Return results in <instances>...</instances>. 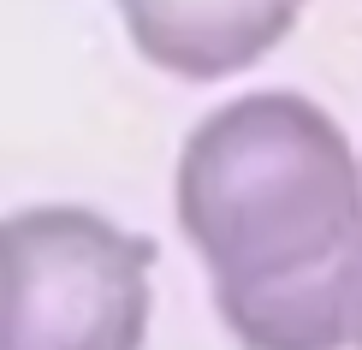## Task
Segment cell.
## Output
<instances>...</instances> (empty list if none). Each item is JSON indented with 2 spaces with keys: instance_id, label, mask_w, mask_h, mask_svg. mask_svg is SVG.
<instances>
[{
  "instance_id": "cell-1",
  "label": "cell",
  "mask_w": 362,
  "mask_h": 350,
  "mask_svg": "<svg viewBox=\"0 0 362 350\" xmlns=\"http://www.w3.org/2000/svg\"><path fill=\"white\" fill-rule=\"evenodd\" d=\"M173 208L214 285L279 279L362 226V161L321 101L250 89L185 136Z\"/></svg>"
},
{
  "instance_id": "cell-2",
  "label": "cell",
  "mask_w": 362,
  "mask_h": 350,
  "mask_svg": "<svg viewBox=\"0 0 362 350\" xmlns=\"http://www.w3.org/2000/svg\"><path fill=\"white\" fill-rule=\"evenodd\" d=\"M18 297L0 350H143L155 243L71 202L6 214Z\"/></svg>"
},
{
  "instance_id": "cell-3",
  "label": "cell",
  "mask_w": 362,
  "mask_h": 350,
  "mask_svg": "<svg viewBox=\"0 0 362 350\" xmlns=\"http://www.w3.org/2000/svg\"><path fill=\"white\" fill-rule=\"evenodd\" d=\"M214 309L244 350H344L362 344V226L333 255L279 279L214 285Z\"/></svg>"
},
{
  "instance_id": "cell-4",
  "label": "cell",
  "mask_w": 362,
  "mask_h": 350,
  "mask_svg": "<svg viewBox=\"0 0 362 350\" xmlns=\"http://www.w3.org/2000/svg\"><path fill=\"white\" fill-rule=\"evenodd\" d=\"M113 6L148 66L190 83H220L274 54L309 0H113Z\"/></svg>"
},
{
  "instance_id": "cell-5",
  "label": "cell",
  "mask_w": 362,
  "mask_h": 350,
  "mask_svg": "<svg viewBox=\"0 0 362 350\" xmlns=\"http://www.w3.org/2000/svg\"><path fill=\"white\" fill-rule=\"evenodd\" d=\"M12 297H18V250H12V232L0 220V339H6V321H12Z\"/></svg>"
},
{
  "instance_id": "cell-6",
  "label": "cell",
  "mask_w": 362,
  "mask_h": 350,
  "mask_svg": "<svg viewBox=\"0 0 362 350\" xmlns=\"http://www.w3.org/2000/svg\"><path fill=\"white\" fill-rule=\"evenodd\" d=\"M356 161H362V155H356Z\"/></svg>"
},
{
  "instance_id": "cell-7",
  "label": "cell",
  "mask_w": 362,
  "mask_h": 350,
  "mask_svg": "<svg viewBox=\"0 0 362 350\" xmlns=\"http://www.w3.org/2000/svg\"><path fill=\"white\" fill-rule=\"evenodd\" d=\"M356 350H362V344H356Z\"/></svg>"
}]
</instances>
